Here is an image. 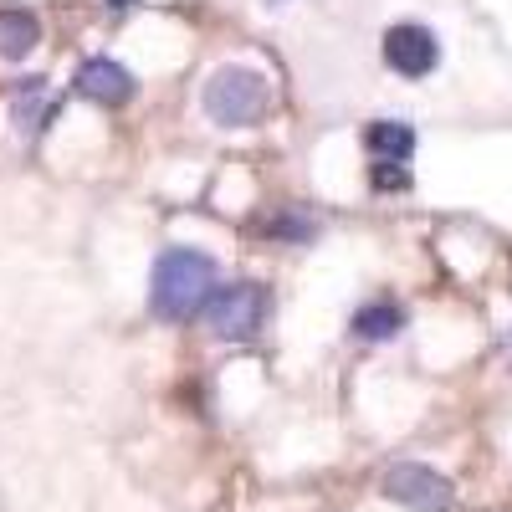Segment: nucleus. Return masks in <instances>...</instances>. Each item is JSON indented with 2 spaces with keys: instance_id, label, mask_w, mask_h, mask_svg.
<instances>
[{
  "instance_id": "1",
  "label": "nucleus",
  "mask_w": 512,
  "mask_h": 512,
  "mask_svg": "<svg viewBox=\"0 0 512 512\" xmlns=\"http://www.w3.org/2000/svg\"><path fill=\"white\" fill-rule=\"evenodd\" d=\"M216 297V262L195 246H169L159 251L154 277H149V308L164 323H190L210 308Z\"/></svg>"
},
{
  "instance_id": "2",
  "label": "nucleus",
  "mask_w": 512,
  "mask_h": 512,
  "mask_svg": "<svg viewBox=\"0 0 512 512\" xmlns=\"http://www.w3.org/2000/svg\"><path fill=\"white\" fill-rule=\"evenodd\" d=\"M210 123H221V128H246L267 113L272 103V88H267V77L262 72H251V67H216L205 82V93H200Z\"/></svg>"
},
{
  "instance_id": "3",
  "label": "nucleus",
  "mask_w": 512,
  "mask_h": 512,
  "mask_svg": "<svg viewBox=\"0 0 512 512\" xmlns=\"http://www.w3.org/2000/svg\"><path fill=\"white\" fill-rule=\"evenodd\" d=\"M267 287L262 282H226L216 287V297H210L205 308V323L216 338H226V344H246V338H256V328L267 323Z\"/></svg>"
},
{
  "instance_id": "4",
  "label": "nucleus",
  "mask_w": 512,
  "mask_h": 512,
  "mask_svg": "<svg viewBox=\"0 0 512 512\" xmlns=\"http://www.w3.org/2000/svg\"><path fill=\"white\" fill-rule=\"evenodd\" d=\"M379 492L400 507H410V512H451L456 507V487L420 461H395L390 472L379 477Z\"/></svg>"
},
{
  "instance_id": "5",
  "label": "nucleus",
  "mask_w": 512,
  "mask_h": 512,
  "mask_svg": "<svg viewBox=\"0 0 512 512\" xmlns=\"http://www.w3.org/2000/svg\"><path fill=\"white\" fill-rule=\"evenodd\" d=\"M384 62H390L400 77H431L441 67V41L431 26H415V21H400L384 31Z\"/></svg>"
},
{
  "instance_id": "6",
  "label": "nucleus",
  "mask_w": 512,
  "mask_h": 512,
  "mask_svg": "<svg viewBox=\"0 0 512 512\" xmlns=\"http://www.w3.org/2000/svg\"><path fill=\"white\" fill-rule=\"evenodd\" d=\"M77 93L103 103V108H123L128 98H134V77H128L118 62H108V57H93V62L77 67Z\"/></svg>"
},
{
  "instance_id": "7",
  "label": "nucleus",
  "mask_w": 512,
  "mask_h": 512,
  "mask_svg": "<svg viewBox=\"0 0 512 512\" xmlns=\"http://www.w3.org/2000/svg\"><path fill=\"white\" fill-rule=\"evenodd\" d=\"M364 144L379 164H405L415 154V134H410V123H395V118H374L364 128Z\"/></svg>"
},
{
  "instance_id": "8",
  "label": "nucleus",
  "mask_w": 512,
  "mask_h": 512,
  "mask_svg": "<svg viewBox=\"0 0 512 512\" xmlns=\"http://www.w3.org/2000/svg\"><path fill=\"white\" fill-rule=\"evenodd\" d=\"M36 41H41L36 11H21V6H6V11H0V57H6V62H21L26 52H36Z\"/></svg>"
},
{
  "instance_id": "9",
  "label": "nucleus",
  "mask_w": 512,
  "mask_h": 512,
  "mask_svg": "<svg viewBox=\"0 0 512 512\" xmlns=\"http://www.w3.org/2000/svg\"><path fill=\"white\" fill-rule=\"evenodd\" d=\"M349 328L364 338V344H384V338H400V328H405V308L390 303V297H379V303H364V308L354 313Z\"/></svg>"
},
{
  "instance_id": "10",
  "label": "nucleus",
  "mask_w": 512,
  "mask_h": 512,
  "mask_svg": "<svg viewBox=\"0 0 512 512\" xmlns=\"http://www.w3.org/2000/svg\"><path fill=\"white\" fill-rule=\"evenodd\" d=\"M41 98H47V82H41V77H21V88H16V123L47 128L52 108H41Z\"/></svg>"
},
{
  "instance_id": "11",
  "label": "nucleus",
  "mask_w": 512,
  "mask_h": 512,
  "mask_svg": "<svg viewBox=\"0 0 512 512\" xmlns=\"http://www.w3.org/2000/svg\"><path fill=\"white\" fill-rule=\"evenodd\" d=\"M262 231H267V236H282V241H308L318 226H313L308 216H292V210H282V216L262 221Z\"/></svg>"
},
{
  "instance_id": "12",
  "label": "nucleus",
  "mask_w": 512,
  "mask_h": 512,
  "mask_svg": "<svg viewBox=\"0 0 512 512\" xmlns=\"http://www.w3.org/2000/svg\"><path fill=\"white\" fill-rule=\"evenodd\" d=\"M374 185H379V190H405L410 175H405V169H384V164H379V169H374Z\"/></svg>"
},
{
  "instance_id": "13",
  "label": "nucleus",
  "mask_w": 512,
  "mask_h": 512,
  "mask_svg": "<svg viewBox=\"0 0 512 512\" xmlns=\"http://www.w3.org/2000/svg\"><path fill=\"white\" fill-rule=\"evenodd\" d=\"M108 6H113V11H128V6H134V0H108Z\"/></svg>"
}]
</instances>
